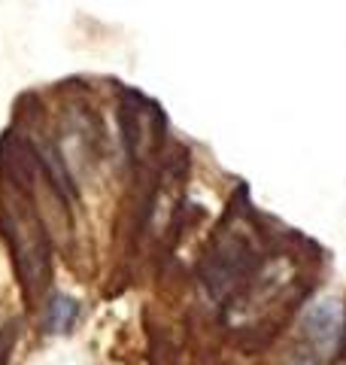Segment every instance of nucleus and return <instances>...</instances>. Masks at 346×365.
<instances>
[{
    "label": "nucleus",
    "mask_w": 346,
    "mask_h": 365,
    "mask_svg": "<svg viewBox=\"0 0 346 365\" xmlns=\"http://www.w3.org/2000/svg\"><path fill=\"white\" fill-rule=\"evenodd\" d=\"M343 332L346 329H343V314H340L337 302H319L307 311L304 335L319 356H331V353L340 347Z\"/></svg>",
    "instance_id": "obj_1"
},
{
    "label": "nucleus",
    "mask_w": 346,
    "mask_h": 365,
    "mask_svg": "<svg viewBox=\"0 0 346 365\" xmlns=\"http://www.w3.org/2000/svg\"><path fill=\"white\" fill-rule=\"evenodd\" d=\"M76 317H79V302L70 299V295H61L58 292L55 299L49 302V311H46V332H70L73 323H76Z\"/></svg>",
    "instance_id": "obj_2"
}]
</instances>
